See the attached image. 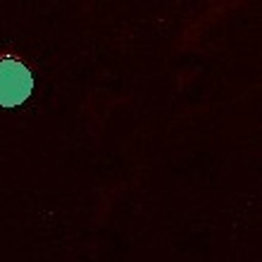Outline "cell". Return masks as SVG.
<instances>
[{
  "mask_svg": "<svg viewBox=\"0 0 262 262\" xmlns=\"http://www.w3.org/2000/svg\"><path fill=\"white\" fill-rule=\"evenodd\" d=\"M34 91V79L27 64L17 60H0V105L3 107H14L24 103Z\"/></svg>",
  "mask_w": 262,
  "mask_h": 262,
  "instance_id": "6da1fadb",
  "label": "cell"
}]
</instances>
